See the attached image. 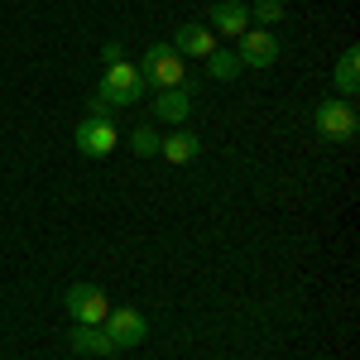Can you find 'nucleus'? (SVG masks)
Here are the masks:
<instances>
[{
	"label": "nucleus",
	"mask_w": 360,
	"mask_h": 360,
	"mask_svg": "<svg viewBox=\"0 0 360 360\" xmlns=\"http://www.w3.org/2000/svg\"><path fill=\"white\" fill-rule=\"evenodd\" d=\"M240 68H269L278 58V39L269 34V29H245L240 34Z\"/></svg>",
	"instance_id": "7"
},
{
	"label": "nucleus",
	"mask_w": 360,
	"mask_h": 360,
	"mask_svg": "<svg viewBox=\"0 0 360 360\" xmlns=\"http://www.w3.org/2000/svg\"><path fill=\"white\" fill-rule=\"evenodd\" d=\"M336 86H341V101H356L360 91V49H346L336 63Z\"/></svg>",
	"instance_id": "13"
},
{
	"label": "nucleus",
	"mask_w": 360,
	"mask_h": 360,
	"mask_svg": "<svg viewBox=\"0 0 360 360\" xmlns=\"http://www.w3.org/2000/svg\"><path fill=\"white\" fill-rule=\"evenodd\" d=\"M154 115L168 120V125H183V120L193 115V82L164 86V91H159V101H154Z\"/></svg>",
	"instance_id": "8"
},
{
	"label": "nucleus",
	"mask_w": 360,
	"mask_h": 360,
	"mask_svg": "<svg viewBox=\"0 0 360 360\" xmlns=\"http://www.w3.org/2000/svg\"><path fill=\"white\" fill-rule=\"evenodd\" d=\"M207 72H212L217 82H231V77L240 72V58L236 53H207Z\"/></svg>",
	"instance_id": "14"
},
{
	"label": "nucleus",
	"mask_w": 360,
	"mask_h": 360,
	"mask_svg": "<svg viewBox=\"0 0 360 360\" xmlns=\"http://www.w3.org/2000/svg\"><path fill=\"white\" fill-rule=\"evenodd\" d=\"M68 346L82 351V356H115V341L106 336V327H72Z\"/></svg>",
	"instance_id": "12"
},
{
	"label": "nucleus",
	"mask_w": 360,
	"mask_h": 360,
	"mask_svg": "<svg viewBox=\"0 0 360 360\" xmlns=\"http://www.w3.org/2000/svg\"><path fill=\"white\" fill-rule=\"evenodd\" d=\"M173 53H178V58L217 53V34H212L207 25H178V34H173Z\"/></svg>",
	"instance_id": "9"
},
{
	"label": "nucleus",
	"mask_w": 360,
	"mask_h": 360,
	"mask_svg": "<svg viewBox=\"0 0 360 360\" xmlns=\"http://www.w3.org/2000/svg\"><path fill=\"white\" fill-rule=\"evenodd\" d=\"M115 144H120V130H115L111 115H86L82 125H77V149H82L86 159H106Z\"/></svg>",
	"instance_id": "5"
},
{
	"label": "nucleus",
	"mask_w": 360,
	"mask_h": 360,
	"mask_svg": "<svg viewBox=\"0 0 360 360\" xmlns=\"http://www.w3.org/2000/svg\"><path fill=\"white\" fill-rule=\"evenodd\" d=\"M63 307H68V317H72L77 327H101V322L111 317V298H106L96 283H72V288L63 293Z\"/></svg>",
	"instance_id": "2"
},
{
	"label": "nucleus",
	"mask_w": 360,
	"mask_h": 360,
	"mask_svg": "<svg viewBox=\"0 0 360 360\" xmlns=\"http://www.w3.org/2000/svg\"><path fill=\"white\" fill-rule=\"evenodd\" d=\"M101 327H106V336L115 341V351H125V346H139V341L149 336V322L139 317L135 307H111V317H106Z\"/></svg>",
	"instance_id": "6"
},
{
	"label": "nucleus",
	"mask_w": 360,
	"mask_h": 360,
	"mask_svg": "<svg viewBox=\"0 0 360 360\" xmlns=\"http://www.w3.org/2000/svg\"><path fill=\"white\" fill-rule=\"evenodd\" d=\"M149 86H144V72H139L135 63H111L106 68V77H101V91L91 96V115H111L115 106H135L139 96H144Z\"/></svg>",
	"instance_id": "1"
},
{
	"label": "nucleus",
	"mask_w": 360,
	"mask_h": 360,
	"mask_svg": "<svg viewBox=\"0 0 360 360\" xmlns=\"http://www.w3.org/2000/svg\"><path fill=\"white\" fill-rule=\"evenodd\" d=\"M212 34H231V39H240L250 29V5L245 0H221V5H212Z\"/></svg>",
	"instance_id": "10"
},
{
	"label": "nucleus",
	"mask_w": 360,
	"mask_h": 360,
	"mask_svg": "<svg viewBox=\"0 0 360 360\" xmlns=\"http://www.w3.org/2000/svg\"><path fill=\"white\" fill-rule=\"evenodd\" d=\"M139 72H144V86H183V58L173 53V44H149V53L139 63Z\"/></svg>",
	"instance_id": "4"
},
{
	"label": "nucleus",
	"mask_w": 360,
	"mask_h": 360,
	"mask_svg": "<svg viewBox=\"0 0 360 360\" xmlns=\"http://www.w3.org/2000/svg\"><path fill=\"white\" fill-rule=\"evenodd\" d=\"M159 154H164L168 164H193L197 154H202V139L193 130H173L168 139H159Z\"/></svg>",
	"instance_id": "11"
},
{
	"label": "nucleus",
	"mask_w": 360,
	"mask_h": 360,
	"mask_svg": "<svg viewBox=\"0 0 360 360\" xmlns=\"http://www.w3.org/2000/svg\"><path fill=\"white\" fill-rule=\"evenodd\" d=\"M130 149H135L139 159H154V154H159V135H154L149 125H135V135H130Z\"/></svg>",
	"instance_id": "15"
},
{
	"label": "nucleus",
	"mask_w": 360,
	"mask_h": 360,
	"mask_svg": "<svg viewBox=\"0 0 360 360\" xmlns=\"http://www.w3.org/2000/svg\"><path fill=\"white\" fill-rule=\"evenodd\" d=\"M250 20H259V25H278V20H283V5H278V0H255Z\"/></svg>",
	"instance_id": "16"
},
{
	"label": "nucleus",
	"mask_w": 360,
	"mask_h": 360,
	"mask_svg": "<svg viewBox=\"0 0 360 360\" xmlns=\"http://www.w3.org/2000/svg\"><path fill=\"white\" fill-rule=\"evenodd\" d=\"M312 125H317V135L322 139H332V144H346V139H356V130H360V115H356V106L351 101H322L317 106V115H312Z\"/></svg>",
	"instance_id": "3"
}]
</instances>
